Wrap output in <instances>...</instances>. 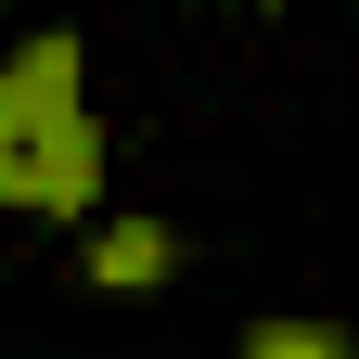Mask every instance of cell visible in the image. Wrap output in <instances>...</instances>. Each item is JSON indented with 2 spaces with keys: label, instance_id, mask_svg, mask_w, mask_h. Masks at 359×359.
Here are the masks:
<instances>
[{
  "label": "cell",
  "instance_id": "cell-2",
  "mask_svg": "<svg viewBox=\"0 0 359 359\" xmlns=\"http://www.w3.org/2000/svg\"><path fill=\"white\" fill-rule=\"evenodd\" d=\"M77 269H90V283H103V295H154L167 269H180V231H167V218H103Z\"/></svg>",
  "mask_w": 359,
  "mask_h": 359
},
{
  "label": "cell",
  "instance_id": "cell-1",
  "mask_svg": "<svg viewBox=\"0 0 359 359\" xmlns=\"http://www.w3.org/2000/svg\"><path fill=\"white\" fill-rule=\"evenodd\" d=\"M90 52L65 26L13 39V65H0V205L13 218H90L103 205V128L77 103Z\"/></svg>",
  "mask_w": 359,
  "mask_h": 359
},
{
  "label": "cell",
  "instance_id": "cell-3",
  "mask_svg": "<svg viewBox=\"0 0 359 359\" xmlns=\"http://www.w3.org/2000/svg\"><path fill=\"white\" fill-rule=\"evenodd\" d=\"M244 359H359V346H346V321H257Z\"/></svg>",
  "mask_w": 359,
  "mask_h": 359
}]
</instances>
